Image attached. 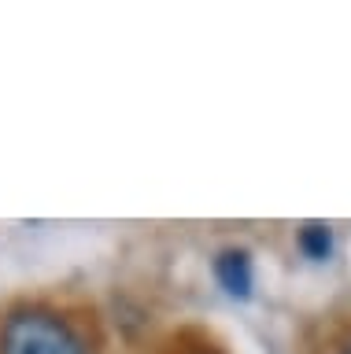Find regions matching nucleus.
Returning a JSON list of instances; mask_svg holds the SVG:
<instances>
[{
    "instance_id": "20e7f679",
    "label": "nucleus",
    "mask_w": 351,
    "mask_h": 354,
    "mask_svg": "<svg viewBox=\"0 0 351 354\" xmlns=\"http://www.w3.org/2000/svg\"><path fill=\"white\" fill-rule=\"evenodd\" d=\"M196 354H222V351H211V347H207V351H196Z\"/></svg>"
},
{
    "instance_id": "f03ea898",
    "label": "nucleus",
    "mask_w": 351,
    "mask_h": 354,
    "mask_svg": "<svg viewBox=\"0 0 351 354\" xmlns=\"http://www.w3.org/2000/svg\"><path fill=\"white\" fill-rule=\"evenodd\" d=\"M215 281L229 299H251V288H255V266H251V254L244 248H226L218 251L215 259Z\"/></svg>"
},
{
    "instance_id": "7ed1b4c3",
    "label": "nucleus",
    "mask_w": 351,
    "mask_h": 354,
    "mask_svg": "<svg viewBox=\"0 0 351 354\" xmlns=\"http://www.w3.org/2000/svg\"><path fill=\"white\" fill-rule=\"evenodd\" d=\"M296 243H300L303 259L311 262H325L329 254H333V229L325 225V221H303L300 232H296Z\"/></svg>"
},
{
    "instance_id": "39448f33",
    "label": "nucleus",
    "mask_w": 351,
    "mask_h": 354,
    "mask_svg": "<svg viewBox=\"0 0 351 354\" xmlns=\"http://www.w3.org/2000/svg\"><path fill=\"white\" fill-rule=\"evenodd\" d=\"M344 354H351V347H348V351H344Z\"/></svg>"
},
{
    "instance_id": "f257e3e1",
    "label": "nucleus",
    "mask_w": 351,
    "mask_h": 354,
    "mask_svg": "<svg viewBox=\"0 0 351 354\" xmlns=\"http://www.w3.org/2000/svg\"><path fill=\"white\" fill-rule=\"evenodd\" d=\"M0 354H89L82 336L52 310H15L0 328Z\"/></svg>"
}]
</instances>
